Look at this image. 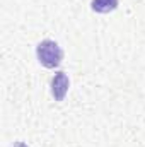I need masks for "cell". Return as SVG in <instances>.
Wrapping results in <instances>:
<instances>
[{
  "mask_svg": "<svg viewBox=\"0 0 145 147\" xmlns=\"http://www.w3.org/2000/svg\"><path fill=\"white\" fill-rule=\"evenodd\" d=\"M36 57L38 62L44 69H56L63 60V50L58 46V43L51 39H44L36 46Z\"/></svg>",
  "mask_w": 145,
  "mask_h": 147,
  "instance_id": "1",
  "label": "cell"
},
{
  "mask_svg": "<svg viewBox=\"0 0 145 147\" xmlns=\"http://www.w3.org/2000/svg\"><path fill=\"white\" fill-rule=\"evenodd\" d=\"M68 86H70V80H68V75L65 72H56L51 79V94L55 98V101H63L67 91H68Z\"/></svg>",
  "mask_w": 145,
  "mask_h": 147,
  "instance_id": "2",
  "label": "cell"
},
{
  "mask_svg": "<svg viewBox=\"0 0 145 147\" xmlns=\"http://www.w3.org/2000/svg\"><path fill=\"white\" fill-rule=\"evenodd\" d=\"M116 7H118V0H92L91 2V9L99 14L113 12Z\"/></svg>",
  "mask_w": 145,
  "mask_h": 147,
  "instance_id": "3",
  "label": "cell"
}]
</instances>
